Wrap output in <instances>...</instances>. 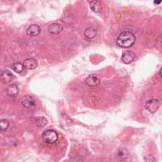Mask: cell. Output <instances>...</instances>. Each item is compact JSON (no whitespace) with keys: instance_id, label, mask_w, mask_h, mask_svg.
<instances>
[{"instance_id":"obj_7","label":"cell","mask_w":162,"mask_h":162,"mask_svg":"<svg viewBox=\"0 0 162 162\" xmlns=\"http://www.w3.org/2000/svg\"><path fill=\"white\" fill-rule=\"evenodd\" d=\"M6 93H7L9 97H16V95L19 94L18 86H17L16 84H10L7 87V89H6Z\"/></svg>"},{"instance_id":"obj_20","label":"cell","mask_w":162,"mask_h":162,"mask_svg":"<svg viewBox=\"0 0 162 162\" xmlns=\"http://www.w3.org/2000/svg\"><path fill=\"white\" fill-rule=\"evenodd\" d=\"M159 75H160V76L162 77V68L160 69V71H159Z\"/></svg>"},{"instance_id":"obj_8","label":"cell","mask_w":162,"mask_h":162,"mask_svg":"<svg viewBox=\"0 0 162 162\" xmlns=\"http://www.w3.org/2000/svg\"><path fill=\"white\" fill-rule=\"evenodd\" d=\"M41 32V28L37 25V24H33V25H31L28 30H27V34L29 35V37H37V35H39Z\"/></svg>"},{"instance_id":"obj_17","label":"cell","mask_w":162,"mask_h":162,"mask_svg":"<svg viewBox=\"0 0 162 162\" xmlns=\"http://www.w3.org/2000/svg\"><path fill=\"white\" fill-rule=\"evenodd\" d=\"M48 121L45 117H38L37 120H35V124H37V127H45Z\"/></svg>"},{"instance_id":"obj_16","label":"cell","mask_w":162,"mask_h":162,"mask_svg":"<svg viewBox=\"0 0 162 162\" xmlns=\"http://www.w3.org/2000/svg\"><path fill=\"white\" fill-rule=\"evenodd\" d=\"M9 128V121L6 119H0V132H5Z\"/></svg>"},{"instance_id":"obj_12","label":"cell","mask_w":162,"mask_h":162,"mask_svg":"<svg viewBox=\"0 0 162 162\" xmlns=\"http://www.w3.org/2000/svg\"><path fill=\"white\" fill-rule=\"evenodd\" d=\"M84 35H85L86 38L88 39H93L97 35V30L94 27L87 28L85 30V32H84Z\"/></svg>"},{"instance_id":"obj_6","label":"cell","mask_w":162,"mask_h":162,"mask_svg":"<svg viewBox=\"0 0 162 162\" xmlns=\"http://www.w3.org/2000/svg\"><path fill=\"white\" fill-rule=\"evenodd\" d=\"M14 75L11 73L10 71H5L1 74L0 75V80H1L2 83H5V84H9L11 82H13V80H14Z\"/></svg>"},{"instance_id":"obj_15","label":"cell","mask_w":162,"mask_h":162,"mask_svg":"<svg viewBox=\"0 0 162 162\" xmlns=\"http://www.w3.org/2000/svg\"><path fill=\"white\" fill-rule=\"evenodd\" d=\"M117 158L118 159H126L129 157V153L126 149H119L117 151Z\"/></svg>"},{"instance_id":"obj_10","label":"cell","mask_w":162,"mask_h":162,"mask_svg":"<svg viewBox=\"0 0 162 162\" xmlns=\"http://www.w3.org/2000/svg\"><path fill=\"white\" fill-rule=\"evenodd\" d=\"M49 33L52 34H58L63 31V26L59 23H52L49 26Z\"/></svg>"},{"instance_id":"obj_13","label":"cell","mask_w":162,"mask_h":162,"mask_svg":"<svg viewBox=\"0 0 162 162\" xmlns=\"http://www.w3.org/2000/svg\"><path fill=\"white\" fill-rule=\"evenodd\" d=\"M90 7H91L93 11L98 14L102 11V3L99 0H93V1L90 3Z\"/></svg>"},{"instance_id":"obj_14","label":"cell","mask_w":162,"mask_h":162,"mask_svg":"<svg viewBox=\"0 0 162 162\" xmlns=\"http://www.w3.org/2000/svg\"><path fill=\"white\" fill-rule=\"evenodd\" d=\"M11 69H13L15 73L17 74H22L24 70H25V67H24V65L20 62H15L11 65Z\"/></svg>"},{"instance_id":"obj_1","label":"cell","mask_w":162,"mask_h":162,"mask_svg":"<svg viewBox=\"0 0 162 162\" xmlns=\"http://www.w3.org/2000/svg\"><path fill=\"white\" fill-rule=\"evenodd\" d=\"M116 43L121 48H130L135 43V37L130 32H123L118 35Z\"/></svg>"},{"instance_id":"obj_5","label":"cell","mask_w":162,"mask_h":162,"mask_svg":"<svg viewBox=\"0 0 162 162\" xmlns=\"http://www.w3.org/2000/svg\"><path fill=\"white\" fill-rule=\"evenodd\" d=\"M159 108V102L157 99H151L147 101V103L145 104V109L151 113H154L155 112H157Z\"/></svg>"},{"instance_id":"obj_3","label":"cell","mask_w":162,"mask_h":162,"mask_svg":"<svg viewBox=\"0 0 162 162\" xmlns=\"http://www.w3.org/2000/svg\"><path fill=\"white\" fill-rule=\"evenodd\" d=\"M21 104L23 105V107L27 108V109H34L37 102H35V99L33 97H31V95H25L21 100Z\"/></svg>"},{"instance_id":"obj_9","label":"cell","mask_w":162,"mask_h":162,"mask_svg":"<svg viewBox=\"0 0 162 162\" xmlns=\"http://www.w3.org/2000/svg\"><path fill=\"white\" fill-rule=\"evenodd\" d=\"M135 55L134 52H132L130 51H127V52H125L122 56H121V60L125 63V64H130L132 63L134 60H135Z\"/></svg>"},{"instance_id":"obj_11","label":"cell","mask_w":162,"mask_h":162,"mask_svg":"<svg viewBox=\"0 0 162 162\" xmlns=\"http://www.w3.org/2000/svg\"><path fill=\"white\" fill-rule=\"evenodd\" d=\"M23 65L27 70H33L37 67V61L34 58H28L23 62Z\"/></svg>"},{"instance_id":"obj_4","label":"cell","mask_w":162,"mask_h":162,"mask_svg":"<svg viewBox=\"0 0 162 162\" xmlns=\"http://www.w3.org/2000/svg\"><path fill=\"white\" fill-rule=\"evenodd\" d=\"M85 83L90 88H95L100 84V79L97 75H90L85 79Z\"/></svg>"},{"instance_id":"obj_19","label":"cell","mask_w":162,"mask_h":162,"mask_svg":"<svg viewBox=\"0 0 162 162\" xmlns=\"http://www.w3.org/2000/svg\"><path fill=\"white\" fill-rule=\"evenodd\" d=\"M161 2H162V0H154V4H157V5H158V4H160Z\"/></svg>"},{"instance_id":"obj_2","label":"cell","mask_w":162,"mask_h":162,"mask_svg":"<svg viewBox=\"0 0 162 162\" xmlns=\"http://www.w3.org/2000/svg\"><path fill=\"white\" fill-rule=\"evenodd\" d=\"M42 139L47 144H55L58 140V134L55 130H46L42 134Z\"/></svg>"},{"instance_id":"obj_18","label":"cell","mask_w":162,"mask_h":162,"mask_svg":"<svg viewBox=\"0 0 162 162\" xmlns=\"http://www.w3.org/2000/svg\"><path fill=\"white\" fill-rule=\"evenodd\" d=\"M144 160L146 162H154V157L153 155H145L144 157Z\"/></svg>"}]
</instances>
